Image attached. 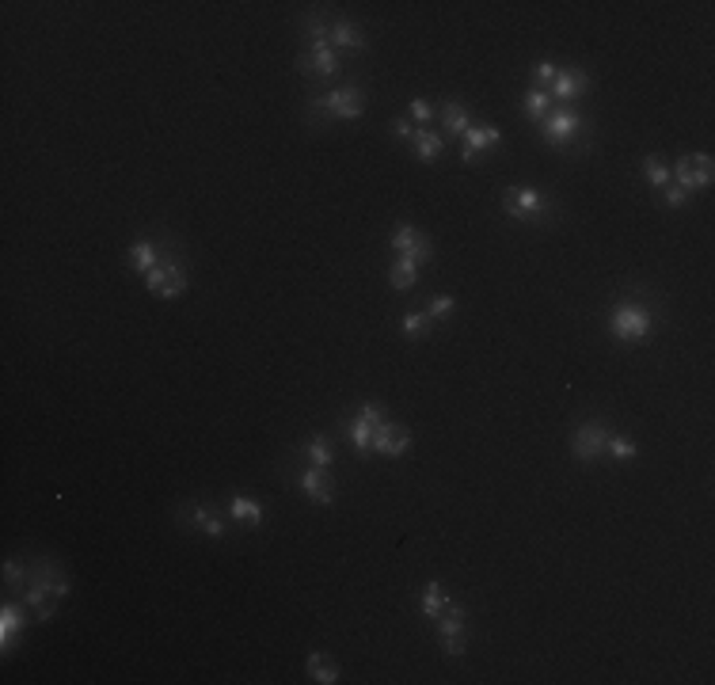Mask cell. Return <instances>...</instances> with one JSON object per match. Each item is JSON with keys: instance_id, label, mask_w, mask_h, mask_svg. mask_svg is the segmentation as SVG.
<instances>
[{"instance_id": "cell-41", "label": "cell", "mask_w": 715, "mask_h": 685, "mask_svg": "<svg viewBox=\"0 0 715 685\" xmlns=\"http://www.w3.org/2000/svg\"><path fill=\"white\" fill-rule=\"evenodd\" d=\"M685 156H689V164H693V168H701V171H711V164H715L708 149H696V153H685Z\"/></svg>"}, {"instance_id": "cell-12", "label": "cell", "mask_w": 715, "mask_h": 685, "mask_svg": "<svg viewBox=\"0 0 715 685\" xmlns=\"http://www.w3.org/2000/svg\"><path fill=\"white\" fill-rule=\"evenodd\" d=\"M31 625H35V613L27 610L23 598H8L4 605H0V647H4V655L20 636H27Z\"/></svg>"}, {"instance_id": "cell-37", "label": "cell", "mask_w": 715, "mask_h": 685, "mask_svg": "<svg viewBox=\"0 0 715 685\" xmlns=\"http://www.w3.org/2000/svg\"><path fill=\"white\" fill-rule=\"evenodd\" d=\"M168 251H171V248H168ZM164 278H168V256H164V263H156V267L149 270V275H145V290L161 297V290H164Z\"/></svg>"}, {"instance_id": "cell-25", "label": "cell", "mask_w": 715, "mask_h": 685, "mask_svg": "<svg viewBox=\"0 0 715 685\" xmlns=\"http://www.w3.org/2000/svg\"><path fill=\"white\" fill-rule=\"evenodd\" d=\"M468 126H472L468 107L457 100H446V107H441V130H449V137H465Z\"/></svg>"}, {"instance_id": "cell-21", "label": "cell", "mask_w": 715, "mask_h": 685, "mask_svg": "<svg viewBox=\"0 0 715 685\" xmlns=\"http://www.w3.org/2000/svg\"><path fill=\"white\" fill-rule=\"evenodd\" d=\"M187 285H190L187 256H183V251H176V256L168 251V278H164L161 297H164V301H176V297H183V294H187Z\"/></svg>"}, {"instance_id": "cell-40", "label": "cell", "mask_w": 715, "mask_h": 685, "mask_svg": "<svg viewBox=\"0 0 715 685\" xmlns=\"http://www.w3.org/2000/svg\"><path fill=\"white\" fill-rule=\"evenodd\" d=\"M415 130H419V126L411 122L407 115H404V119H392V134L400 137V141H407V145H411V137H415Z\"/></svg>"}, {"instance_id": "cell-28", "label": "cell", "mask_w": 715, "mask_h": 685, "mask_svg": "<svg viewBox=\"0 0 715 685\" xmlns=\"http://www.w3.org/2000/svg\"><path fill=\"white\" fill-rule=\"evenodd\" d=\"M305 674H309L316 685H336V681H339V666L331 663L324 651H316V655H309V663H305Z\"/></svg>"}, {"instance_id": "cell-20", "label": "cell", "mask_w": 715, "mask_h": 685, "mask_svg": "<svg viewBox=\"0 0 715 685\" xmlns=\"http://www.w3.org/2000/svg\"><path fill=\"white\" fill-rule=\"evenodd\" d=\"M419 278H423V267L419 263H411L404 256H392V263H388V290L411 294L419 285Z\"/></svg>"}, {"instance_id": "cell-4", "label": "cell", "mask_w": 715, "mask_h": 685, "mask_svg": "<svg viewBox=\"0 0 715 685\" xmlns=\"http://www.w3.org/2000/svg\"><path fill=\"white\" fill-rule=\"evenodd\" d=\"M536 137L545 141L548 149H571V156H582L586 149H590L594 130H590V122H586L582 110L571 103V107L552 110L545 122H536Z\"/></svg>"}, {"instance_id": "cell-10", "label": "cell", "mask_w": 715, "mask_h": 685, "mask_svg": "<svg viewBox=\"0 0 715 685\" xmlns=\"http://www.w3.org/2000/svg\"><path fill=\"white\" fill-rule=\"evenodd\" d=\"M27 586H42V591H46V594H54L57 602H65V598L73 594V579H69V571L61 567L57 556H39V560L31 564Z\"/></svg>"}, {"instance_id": "cell-3", "label": "cell", "mask_w": 715, "mask_h": 685, "mask_svg": "<svg viewBox=\"0 0 715 685\" xmlns=\"http://www.w3.org/2000/svg\"><path fill=\"white\" fill-rule=\"evenodd\" d=\"M499 206L514 225H552L560 217V198L545 187L533 183H514L499 190Z\"/></svg>"}, {"instance_id": "cell-27", "label": "cell", "mask_w": 715, "mask_h": 685, "mask_svg": "<svg viewBox=\"0 0 715 685\" xmlns=\"http://www.w3.org/2000/svg\"><path fill=\"white\" fill-rule=\"evenodd\" d=\"M343 435H346V442L354 445V453L358 457H370V442H373V426L365 423L362 416H351V419H343Z\"/></svg>"}, {"instance_id": "cell-5", "label": "cell", "mask_w": 715, "mask_h": 685, "mask_svg": "<svg viewBox=\"0 0 715 685\" xmlns=\"http://www.w3.org/2000/svg\"><path fill=\"white\" fill-rule=\"evenodd\" d=\"M278 472H282V480L290 484V487H297L312 506H336V491L339 487H336V476H331V469H316V465H309V461H301L297 472L282 469V465H278Z\"/></svg>"}, {"instance_id": "cell-26", "label": "cell", "mask_w": 715, "mask_h": 685, "mask_svg": "<svg viewBox=\"0 0 715 685\" xmlns=\"http://www.w3.org/2000/svg\"><path fill=\"white\" fill-rule=\"evenodd\" d=\"M521 110H526V119L536 126V122H545L548 115H552V95H548V88H533L529 84V92L521 95Z\"/></svg>"}, {"instance_id": "cell-16", "label": "cell", "mask_w": 715, "mask_h": 685, "mask_svg": "<svg viewBox=\"0 0 715 685\" xmlns=\"http://www.w3.org/2000/svg\"><path fill=\"white\" fill-rule=\"evenodd\" d=\"M327 42L336 46L339 54H365L370 50V39H365V31L351 20H343V15H336V20L327 23Z\"/></svg>"}, {"instance_id": "cell-9", "label": "cell", "mask_w": 715, "mask_h": 685, "mask_svg": "<svg viewBox=\"0 0 715 685\" xmlns=\"http://www.w3.org/2000/svg\"><path fill=\"white\" fill-rule=\"evenodd\" d=\"M388 251H392V256H404L411 263L426 267L434 259V241L423 229H415V225H407V221H404V225H396V233L388 236Z\"/></svg>"}, {"instance_id": "cell-36", "label": "cell", "mask_w": 715, "mask_h": 685, "mask_svg": "<svg viewBox=\"0 0 715 685\" xmlns=\"http://www.w3.org/2000/svg\"><path fill=\"white\" fill-rule=\"evenodd\" d=\"M27 575H31V567H27V564H20V560H4V586H8V591H23V586H27Z\"/></svg>"}, {"instance_id": "cell-33", "label": "cell", "mask_w": 715, "mask_h": 685, "mask_svg": "<svg viewBox=\"0 0 715 685\" xmlns=\"http://www.w3.org/2000/svg\"><path fill=\"white\" fill-rule=\"evenodd\" d=\"M696 195H689V190H681L677 183H670V187H662L658 195H655V202L658 206H666V210H681V206H689Z\"/></svg>"}, {"instance_id": "cell-22", "label": "cell", "mask_w": 715, "mask_h": 685, "mask_svg": "<svg viewBox=\"0 0 715 685\" xmlns=\"http://www.w3.org/2000/svg\"><path fill=\"white\" fill-rule=\"evenodd\" d=\"M468 610L460 605L457 598H449L446 602V610H441L438 617H434V628H438V640H449V636H465V628H468Z\"/></svg>"}, {"instance_id": "cell-19", "label": "cell", "mask_w": 715, "mask_h": 685, "mask_svg": "<svg viewBox=\"0 0 715 685\" xmlns=\"http://www.w3.org/2000/svg\"><path fill=\"white\" fill-rule=\"evenodd\" d=\"M293 457L309 461V465H316V469H331V461H336V442H331V435H312L309 442L297 445Z\"/></svg>"}, {"instance_id": "cell-15", "label": "cell", "mask_w": 715, "mask_h": 685, "mask_svg": "<svg viewBox=\"0 0 715 685\" xmlns=\"http://www.w3.org/2000/svg\"><path fill=\"white\" fill-rule=\"evenodd\" d=\"M502 141V130L495 122H472L468 126V134L460 137V161L465 164H475V156H484V153H491Z\"/></svg>"}, {"instance_id": "cell-30", "label": "cell", "mask_w": 715, "mask_h": 685, "mask_svg": "<svg viewBox=\"0 0 715 685\" xmlns=\"http://www.w3.org/2000/svg\"><path fill=\"white\" fill-rule=\"evenodd\" d=\"M400 331L407 339H426L434 331V321L426 316V309H411V312H404V321H400Z\"/></svg>"}, {"instance_id": "cell-17", "label": "cell", "mask_w": 715, "mask_h": 685, "mask_svg": "<svg viewBox=\"0 0 715 685\" xmlns=\"http://www.w3.org/2000/svg\"><path fill=\"white\" fill-rule=\"evenodd\" d=\"M229 522L244 525V530H259V525L266 522V506L259 499L244 496V491H236V496L229 499Z\"/></svg>"}, {"instance_id": "cell-35", "label": "cell", "mask_w": 715, "mask_h": 685, "mask_svg": "<svg viewBox=\"0 0 715 685\" xmlns=\"http://www.w3.org/2000/svg\"><path fill=\"white\" fill-rule=\"evenodd\" d=\"M555 73H560V66H555L552 57H540V61H533V69H529V76H533V88H548V84L555 81Z\"/></svg>"}, {"instance_id": "cell-18", "label": "cell", "mask_w": 715, "mask_h": 685, "mask_svg": "<svg viewBox=\"0 0 715 685\" xmlns=\"http://www.w3.org/2000/svg\"><path fill=\"white\" fill-rule=\"evenodd\" d=\"M711 180H715V175H711V171H701V168H693L689 156H677L674 168H670V183H677L681 190H689V195H701V190H708Z\"/></svg>"}, {"instance_id": "cell-2", "label": "cell", "mask_w": 715, "mask_h": 685, "mask_svg": "<svg viewBox=\"0 0 715 685\" xmlns=\"http://www.w3.org/2000/svg\"><path fill=\"white\" fill-rule=\"evenodd\" d=\"M365 115V84L346 81L336 88H312L305 100V122L309 130H324L327 122H354Z\"/></svg>"}, {"instance_id": "cell-39", "label": "cell", "mask_w": 715, "mask_h": 685, "mask_svg": "<svg viewBox=\"0 0 715 685\" xmlns=\"http://www.w3.org/2000/svg\"><path fill=\"white\" fill-rule=\"evenodd\" d=\"M358 416L365 419V423H370V426H377V423H385L388 416H385V408H380L377 400H362L358 404Z\"/></svg>"}, {"instance_id": "cell-32", "label": "cell", "mask_w": 715, "mask_h": 685, "mask_svg": "<svg viewBox=\"0 0 715 685\" xmlns=\"http://www.w3.org/2000/svg\"><path fill=\"white\" fill-rule=\"evenodd\" d=\"M423 309H426V316H431L434 324H446V321H453V316H457V297L453 294H438V297L426 301Z\"/></svg>"}, {"instance_id": "cell-23", "label": "cell", "mask_w": 715, "mask_h": 685, "mask_svg": "<svg viewBox=\"0 0 715 685\" xmlns=\"http://www.w3.org/2000/svg\"><path fill=\"white\" fill-rule=\"evenodd\" d=\"M441 149H446V134H438V130H415V137H411V153H415V161L419 164H434L438 156H441Z\"/></svg>"}, {"instance_id": "cell-1", "label": "cell", "mask_w": 715, "mask_h": 685, "mask_svg": "<svg viewBox=\"0 0 715 685\" xmlns=\"http://www.w3.org/2000/svg\"><path fill=\"white\" fill-rule=\"evenodd\" d=\"M655 324H658V305H655V294L643 290V285H635L632 294L616 297L606 312L609 336L624 347H640L650 331H655Z\"/></svg>"}, {"instance_id": "cell-7", "label": "cell", "mask_w": 715, "mask_h": 685, "mask_svg": "<svg viewBox=\"0 0 715 685\" xmlns=\"http://www.w3.org/2000/svg\"><path fill=\"white\" fill-rule=\"evenodd\" d=\"M176 525L187 533H198V537H210V540H225L229 537V518L217 511V503H187L183 511H176Z\"/></svg>"}, {"instance_id": "cell-31", "label": "cell", "mask_w": 715, "mask_h": 685, "mask_svg": "<svg viewBox=\"0 0 715 685\" xmlns=\"http://www.w3.org/2000/svg\"><path fill=\"white\" fill-rule=\"evenodd\" d=\"M643 180L650 183V187H655V190H662V187H670V164H666L662 161V156L658 153H647L643 156Z\"/></svg>"}, {"instance_id": "cell-38", "label": "cell", "mask_w": 715, "mask_h": 685, "mask_svg": "<svg viewBox=\"0 0 715 685\" xmlns=\"http://www.w3.org/2000/svg\"><path fill=\"white\" fill-rule=\"evenodd\" d=\"M438 644H441V655H446V659H465L468 636H449V640H438Z\"/></svg>"}, {"instance_id": "cell-8", "label": "cell", "mask_w": 715, "mask_h": 685, "mask_svg": "<svg viewBox=\"0 0 715 685\" xmlns=\"http://www.w3.org/2000/svg\"><path fill=\"white\" fill-rule=\"evenodd\" d=\"M613 435V423L609 419H582L575 430H571V457L579 465H594V461L606 453V442Z\"/></svg>"}, {"instance_id": "cell-24", "label": "cell", "mask_w": 715, "mask_h": 685, "mask_svg": "<svg viewBox=\"0 0 715 685\" xmlns=\"http://www.w3.org/2000/svg\"><path fill=\"white\" fill-rule=\"evenodd\" d=\"M446 602H449V594H446V586H441V579H431V583H423V594H419V617H426V620H434L441 610H446Z\"/></svg>"}, {"instance_id": "cell-13", "label": "cell", "mask_w": 715, "mask_h": 685, "mask_svg": "<svg viewBox=\"0 0 715 685\" xmlns=\"http://www.w3.org/2000/svg\"><path fill=\"white\" fill-rule=\"evenodd\" d=\"M168 248H171L168 236H137V241H130V248H126V259H130V270H134V275L145 278L156 263H164Z\"/></svg>"}, {"instance_id": "cell-6", "label": "cell", "mask_w": 715, "mask_h": 685, "mask_svg": "<svg viewBox=\"0 0 715 685\" xmlns=\"http://www.w3.org/2000/svg\"><path fill=\"white\" fill-rule=\"evenodd\" d=\"M297 73L305 76L312 88H324L331 76L343 73V57H339V50L327 39H312L305 50L297 54Z\"/></svg>"}, {"instance_id": "cell-11", "label": "cell", "mask_w": 715, "mask_h": 685, "mask_svg": "<svg viewBox=\"0 0 715 685\" xmlns=\"http://www.w3.org/2000/svg\"><path fill=\"white\" fill-rule=\"evenodd\" d=\"M411 450V430L396 419H385L373 426V442H370V453L377 457H388V461H400Z\"/></svg>"}, {"instance_id": "cell-14", "label": "cell", "mask_w": 715, "mask_h": 685, "mask_svg": "<svg viewBox=\"0 0 715 685\" xmlns=\"http://www.w3.org/2000/svg\"><path fill=\"white\" fill-rule=\"evenodd\" d=\"M586 88H590V73H586L582 66H560V73H555V81L548 84V95L552 103H575L586 95Z\"/></svg>"}, {"instance_id": "cell-29", "label": "cell", "mask_w": 715, "mask_h": 685, "mask_svg": "<svg viewBox=\"0 0 715 685\" xmlns=\"http://www.w3.org/2000/svg\"><path fill=\"white\" fill-rule=\"evenodd\" d=\"M606 457L616 461V465H628V461L640 457V445H635L628 435H616V430H613L609 442H606Z\"/></svg>"}, {"instance_id": "cell-34", "label": "cell", "mask_w": 715, "mask_h": 685, "mask_svg": "<svg viewBox=\"0 0 715 685\" xmlns=\"http://www.w3.org/2000/svg\"><path fill=\"white\" fill-rule=\"evenodd\" d=\"M407 119L419 126V130H426V126L434 122V107H431V100H423V95H415V100L407 103Z\"/></svg>"}]
</instances>
